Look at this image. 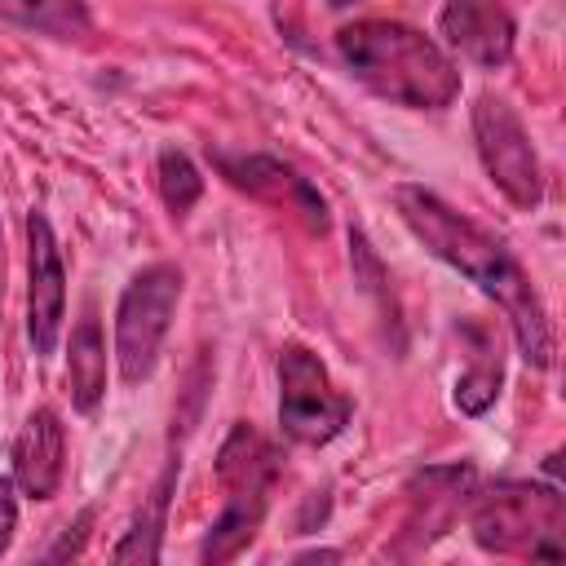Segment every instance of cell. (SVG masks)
Instances as JSON below:
<instances>
[{
    "label": "cell",
    "instance_id": "5b68a950",
    "mask_svg": "<svg viewBox=\"0 0 566 566\" xmlns=\"http://www.w3.org/2000/svg\"><path fill=\"white\" fill-rule=\"evenodd\" d=\"M354 416V402L332 389L323 358L305 345H283L279 354V424L292 442L323 447Z\"/></svg>",
    "mask_w": 566,
    "mask_h": 566
},
{
    "label": "cell",
    "instance_id": "8fae6325",
    "mask_svg": "<svg viewBox=\"0 0 566 566\" xmlns=\"http://www.w3.org/2000/svg\"><path fill=\"white\" fill-rule=\"evenodd\" d=\"M66 469V433L53 407H35L13 438V486L27 500H53Z\"/></svg>",
    "mask_w": 566,
    "mask_h": 566
},
{
    "label": "cell",
    "instance_id": "ac0fdd59",
    "mask_svg": "<svg viewBox=\"0 0 566 566\" xmlns=\"http://www.w3.org/2000/svg\"><path fill=\"white\" fill-rule=\"evenodd\" d=\"M159 195H164V208L172 217H186L199 203L203 177H199V168L181 150H159Z\"/></svg>",
    "mask_w": 566,
    "mask_h": 566
},
{
    "label": "cell",
    "instance_id": "7402d4cb",
    "mask_svg": "<svg viewBox=\"0 0 566 566\" xmlns=\"http://www.w3.org/2000/svg\"><path fill=\"white\" fill-rule=\"evenodd\" d=\"M336 557H340L336 548H310V553H301L296 562H336Z\"/></svg>",
    "mask_w": 566,
    "mask_h": 566
},
{
    "label": "cell",
    "instance_id": "7c38bea8",
    "mask_svg": "<svg viewBox=\"0 0 566 566\" xmlns=\"http://www.w3.org/2000/svg\"><path fill=\"white\" fill-rule=\"evenodd\" d=\"M279 478V451L270 438H261L252 424H234L230 438L217 451V482L226 491H261L270 495Z\"/></svg>",
    "mask_w": 566,
    "mask_h": 566
},
{
    "label": "cell",
    "instance_id": "5bb4252c",
    "mask_svg": "<svg viewBox=\"0 0 566 566\" xmlns=\"http://www.w3.org/2000/svg\"><path fill=\"white\" fill-rule=\"evenodd\" d=\"M177 473H181V460L168 455L164 473H159L155 486H150V500H146L142 513L133 517L128 535L115 544V553H111L115 562H159V539H164V522H168V500H172Z\"/></svg>",
    "mask_w": 566,
    "mask_h": 566
},
{
    "label": "cell",
    "instance_id": "8992f818",
    "mask_svg": "<svg viewBox=\"0 0 566 566\" xmlns=\"http://www.w3.org/2000/svg\"><path fill=\"white\" fill-rule=\"evenodd\" d=\"M473 142L482 155L486 177L500 186V195L513 208H539L544 199V177H539V155L522 128V119L513 115V106L495 93H482L473 102Z\"/></svg>",
    "mask_w": 566,
    "mask_h": 566
},
{
    "label": "cell",
    "instance_id": "603a6c76",
    "mask_svg": "<svg viewBox=\"0 0 566 566\" xmlns=\"http://www.w3.org/2000/svg\"><path fill=\"white\" fill-rule=\"evenodd\" d=\"M332 9H345V4H358V0H327Z\"/></svg>",
    "mask_w": 566,
    "mask_h": 566
},
{
    "label": "cell",
    "instance_id": "e0dca14e",
    "mask_svg": "<svg viewBox=\"0 0 566 566\" xmlns=\"http://www.w3.org/2000/svg\"><path fill=\"white\" fill-rule=\"evenodd\" d=\"M0 18L53 40H84L93 31V13L84 0H0Z\"/></svg>",
    "mask_w": 566,
    "mask_h": 566
},
{
    "label": "cell",
    "instance_id": "44dd1931",
    "mask_svg": "<svg viewBox=\"0 0 566 566\" xmlns=\"http://www.w3.org/2000/svg\"><path fill=\"white\" fill-rule=\"evenodd\" d=\"M13 522H18V509H13V478H9V482H0V553L13 539Z\"/></svg>",
    "mask_w": 566,
    "mask_h": 566
},
{
    "label": "cell",
    "instance_id": "2e32d148",
    "mask_svg": "<svg viewBox=\"0 0 566 566\" xmlns=\"http://www.w3.org/2000/svg\"><path fill=\"white\" fill-rule=\"evenodd\" d=\"M102 394H106V340L88 310L71 332V402L80 411H93Z\"/></svg>",
    "mask_w": 566,
    "mask_h": 566
},
{
    "label": "cell",
    "instance_id": "277c9868",
    "mask_svg": "<svg viewBox=\"0 0 566 566\" xmlns=\"http://www.w3.org/2000/svg\"><path fill=\"white\" fill-rule=\"evenodd\" d=\"M181 283H186L181 265H172V261H150L128 279L119 310H115V363H119L124 385L150 380L164 336H168V323H172V310L181 301Z\"/></svg>",
    "mask_w": 566,
    "mask_h": 566
},
{
    "label": "cell",
    "instance_id": "52a82bcc",
    "mask_svg": "<svg viewBox=\"0 0 566 566\" xmlns=\"http://www.w3.org/2000/svg\"><path fill=\"white\" fill-rule=\"evenodd\" d=\"M27 243H31V287H27V336L40 358L57 349L62 310H66V270L53 239V226L44 212L27 217Z\"/></svg>",
    "mask_w": 566,
    "mask_h": 566
},
{
    "label": "cell",
    "instance_id": "ba28073f",
    "mask_svg": "<svg viewBox=\"0 0 566 566\" xmlns=\"http://www.w3.org/2000/svg\"><path fill=\"white\" fill-rule=\"evenodd\" d=\"M473 486H478V473L469 464H433V469H420L407 482V522H402V535L411 539V548L433 544L438 535H447L451 522L460 517V509L473 500Z\"/></svg>",
    "mask_w": 566,
    "mask_h": 566
},
{
    "label": "cell",
    "instance_id": "3957f363",
    "mask_svg": "<svg viewBox=\"0 0 566 566\" xmlns=\"http://www.w3.org/2000/svg\"><path fill=\"white\" fill-rule=\"evenodd\" d=\"M566 526V504L557 486L539 482H495L491 491H473V513L469 531L478 548L486 553H531V557H562V535Z\"/></svg>",
    "mask_w": 566,
    "mask_h": 566
},
{
    "label": "cell",
    "instance_id": "d6986e66",
    "mask_svg": "<svg viewBox=\"0 0 566 566\" xmlns=\"http://www.w3.org/2000/svg\"><path fill=\"white\" fill-rule=\"evenodd\" d=\"M349 256H354V283L389 314V323H398V310H394V296H389V274H385V265H380V256L371 252V243H367V234L363 230H349Z\"/></svg>",
    "mask_w": 566,
    "mask_h": 566
},
{
    "label": "cell",
    "instance_id": "7a4b0ae2",
    "mask_svg": "<svg viewBox=\"0 0 566 566\" xmlns=\"http://www.w3.org/2000/svg\"><path fill=\"white\" fill-rule=\"evenodd\" d=\"M336 53L376 97L407 111H442L460 97V66L416 27L363 18L336 31Z\"/></svg>",
    "mask_w": 566,
    "mask_h": 566
},
{
    "label": "cell",
    "instance_id": "30bf717a",
    "mask_svg": "<svg viewBox=\"0 0 566 566\" xmlns=\"http://www.w3.org/2000/svg\"><path fill=\"white\" fill-rule=\"evenodd\" d=\"M438 31L447 35L451 49H460L469 62L495 71L513 57V13L504 0H447L438 13Z\"/></svg>",
    "mask_w": 566,
    "mask_h": 566
},
{
    "label": "cell",
    "instance_id": "9a60e30c",
    "mask_svg": "<svg viewBox=\"0 0 566 566\" xmlns=\"http://www.w3.org/2000/svg\"><path fill=\"white\" fill-rule=\"evenodd\" d=\"M469 340H473V354H469V371L455 380V407L464 416H482L495 398H500V380H504V363H500V345L486 327L469 323L464 327Z\"/></svg>",
    "mask_w": 566,
    "mask_h": 566
},
{
    "label": "cell",
    "instance_id": "9c48e42d",
    "mask_svg": "<svg viewBox=\"0 0 566 566\" xmlns=\"http://www.w3.org/2000/svg\"><path fill=\"white\" fill-rule=\"evenodd\" d=\"M212 164L221 168V177L256 199H270V203H283L292 212H301L314 230H327V203L323 195L296 172L287 168L283 159H270V155H230V150H212Z\"/></svg>",
    "mask_w": 566,
    "mask_h": 566
},
{
    "label": "cell",
    "instance_id": "6da1fadb",
    "mask_svg": "<svg viewBox=\"0 0 566 566\" xmlns=\"http://www.w3.org/2000/svg\"><path fill=\"white\" fill-rule=\"evenodd\" d=\"M394 203H398V217L407 221V230L438 261L460 270L469 283H478V292H486L504 310L522 358L531 367H548L553 363V327H548L544 301H539L531 274L522 270V261L491 230H482L478 221H469L464 212H455L424 186H398Z\"/></svg>",
    "mask_w": 566,
    "mask_h": 566
},
{
    "label": "cell",
    "instance_id": "ffe728a7",
    "mask_svg": "<svg viewBox=\"0 0 566 566\" xmlns=\"http://www.w3.org/2000/svg\"><path fill=\"white\" fill-rule=\"evenodd\" d=\"M88 522H93V509H84V513H80V517H75L71 526H66V535H62V539H57V544H53V548H49L44 557H49V562H62V557H75V553L84 548V535H88Z\"/></svg>",
    "mask_w": 566,
    "mask_h": 566
},
{
    "label": "cell",
    "instance_id": "4fadbf2b",
    "mask_svg": "<svg viewBox=\"0 0 566 566\" xmlns=\"http://www.w3.org/2000/svg\"><path fill=\"white\" fill-rule=\"evenodd\" d=\"M265 504H270V495H261V491H226V509H221V517L208 526L199 557H203L208 566L239 557V553L252 544V535L261 531Z\"/></svg>",
    "mask_w": 566,
    "mask_h": 566
}]
</instances>
